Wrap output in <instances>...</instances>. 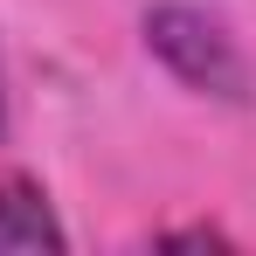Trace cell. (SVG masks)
<instances>
[{
  "label": "cell",
  "mask_w": 256,
  "mask_h": 256,
  "mask_svg": "<svg viewBox=\"0 0 256 256\" xmlns=\"http://www.w3.org/2000/svg\"><path fill=\"white\" fill-rule=\"evenodd\" d=\"M146 48H152L187 90H201V97H228V104L250 97V62H242L236 35H228L214 14H201V7H180V0L152 7V14H146Z\"/></svg>",
  "instance_id": "1"
},
{
  "label": "cell",
  "mask_w": 256,
  "mask_h": 256,
  "mask_svg": "<svg viewBox=\"0 0 256 256\" xmlns=\"http://www.w3.org/2000/svg\"><path fill=\"white\" fill-rule=\"evenodd\" d=\"M62 222L48 214V201L21 180H0V250H62Z\"/></svg>",
  "instance_id": "2"
},
{
  "label": "cell",
  "mask_w": 256,
  "mask_h": 256,
  "mask_svg": "<svg viewBox=\"0 0 256 256\" xmlns=\"http://www.w3.org/2000/svg\"><path fill=\"white\" fill-rule=\"evenodd\" d=\"M0 138H7V76H0Z\"/></svg>",
  "instance_id": "3"
}]
</instances>
